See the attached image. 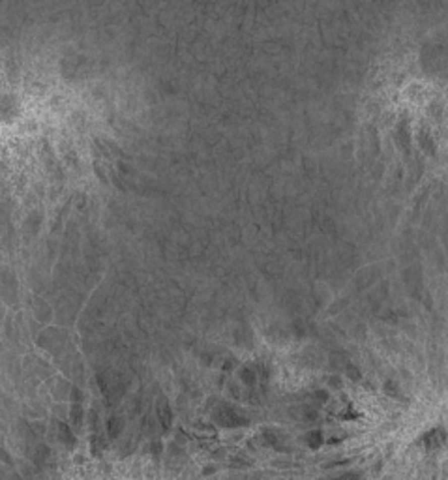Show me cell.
<instances>
[{
	"instance_id": "cell-1",
	"label": "cell",
	"mask_w": 448,
	"mask_h": 480,
	"mask_svg": "<svg viewBox=\"0 0 448 480\" xmlns=\"http://www.w3.org/2000/svg\"><path fill=\"white\" fill-rule=\"evenodd\" d=\"M308 443H310V447H319L321 443H323V435L319 434H310V437H308Z\"/></svg>"
},
{
	"instance_id": "cell-2",
	"label": "cell",
	"mask_w": 448,
	"mask_h": 480,
	"mask_svg": "<svg viewBox=\"0 0 448 480\" xmlns=\"http://www.w3.org/2000/svg\"><path fill=\"white\" fill-rule=\"evenodd\" d=\"M334 480H360V476L356 473H345V474H340V476Z\"/></svg>"
}]
</instances>
